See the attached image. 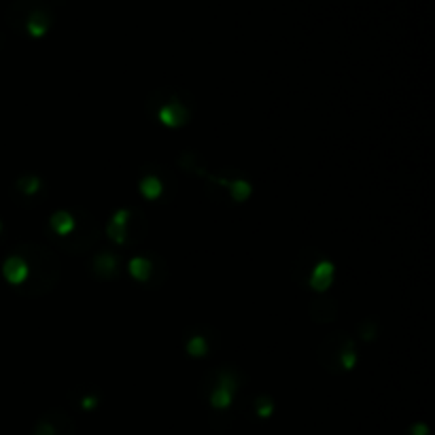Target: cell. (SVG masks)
Wrapping results in <instances>:
<instances>
[{"instance_id": "10", "label": "cell", "mask_w": 435, "mask_h": 435, "mask_svg": "<svg viewBox=\"0 0 435 435\" xmlns=\"http://www.w3.org/2000/svg\"><path fill=\"white\" fill-rule=\"evenodd\" d=\"M11 193H13L16 202L22 206H39V204H43L45 196H47V185L37 174H22L11 185Z\"/></svg>"}, {"instance_id": "5", "label": "cell", "mask_w": 435, "mask_h": 435, "mask_svg": "<svg viewBox=\"0 0 435 435\" xmlns=\"http://www.w3.org/2000/svg\"><path fill=\"white\" fill-rule=\"evenodd\" d=\"M109 238L115 244L128 246V244H136L143 240L145 232H147V223L141 210L136 208H121L117 210L111 221H109Z\"/></svg>"}, {"instance_id": "12", "label": "cell", "mask_w": 435, "mask_h": 435, "mask_svg": "<svg viewBox=\"0 0 435 435\" xmlns=\"http://www.w3.org/2000/svg\"><path fill=\"white\" fill-rule=\"evenodd\" d=\"M333 274H335V268H333V263L329 261V259H325V257H321L314 266H312V270H310V274H308V278H306V282H308V287L310 289H314V291H327L329 289V285L333 282Z\"/></svg>"}, {"instance_id": "23", "label": "cell", "mask_w": 435, "mask_h": 435, "mask_svg": "<svg viewBox=\"0 0 435 435\" xmlns=\"http://www.w3.org/2000/svg\"><path fill=\"white\" fill-rule=\"evenodd\" d=\"M3 236H5V225H3V221H0V240H3Z\"/></svg>"}, {"instance_id": "15", "label": "cell", "mask_w": 435, "mask_h": 435, "mask_svg": "<svg viewBox=\"0 0 435 435\" xmlns=\"http://www.w3.org/2000/svg\"><path fill=\"white\" fill-rule=\"evenodd\" d=\"M92 268H94V274H96L100 280L117 278V274H119V257L113 255L111 251H100V253L94 255Z\"/></svg>"}, {"instance_id": "1", "label": "cell", "mask_w": 435, "mask_h": 435, "mask_svg": "<svg viewBox=\"0 0 435 435\" xmlns=\"http://www.w3.org/2000/svg\"><path fill=\"white\" fill-rule=\"evenodd\" d=\"M16 253L24 257L28 268L26 282L18 289V293L26 297H43L58 287L62 268L58 255L52 249H45L41 244H20L16 246Z\"/></svg>"}, {"instance_id": "3", "label": "cell", "mask_w": 435, "mask_h": 435, "mask_svg": "<svg viewBox=\"0 0 435 435\" xmlns=\"http://www.w3.org/2000/svg\"><path fill=\"white\" fill-rule=\"evenodd\" d=\"M316 361L331 374L352 371L357 365V348L346 331H333L323 338L316 348Z\"/></svg>"}, {"instance_id": "9", "label": "cell", "mask_w": 435, "mask_h": 435, "mask_svg": "<svg viewBox=\"0 0 435 435\" xmlns=\"http://www.w3.org/2000/svg\"><path fill=\"white\" fill-rule=\"evenodd\" d=\"M219 346V333L210 325H193L183 335V348L191 357H208Z\"/></svg>"}, {"instance_id": "21", "label": "cell", "mask_w": 435, "mask_h": 435, "mask_svg": "<svg viewBox=\"0 0 435 435\" xmlns=\"http://www.w3.org/2000/svg\"><path fill=\"white\" fill-rule=\"evenodd\" d=\"M253 412H255L259 418H268V416L274 412V401H272V397H268V395H257L255 401H253Z\"/></svg>"}, {"instance_id": "13", "label": "cell", "mask_w": 435, "mask_h": 435, "mask_svg": "<svg viewBox=\"0 0 435 435\" xmlns=\"http://www.w3.org/2000/svg\"><path fill=\"white\" fill-rule=\"evenodd\" d=\"M128 268H130L132 278L138 280V282H143V285L153 282L155 276H162V278H164V274H162V272L157 270V266H155V259H151V257H147V255L132 257Z\"/></svg>"}, {"instance_id": "18", "label": "cell", "mask_w": 435, "mask_h": 435, "mask_svg": "<svg viewBox=\"0 0 435 435\" xmlns=\"http://www.w3.org/2000/svg\"><path fill=\"white\" fill-rule=\"evenodd\" d=\"M310 318L318 323H329L335 318V302L333 299H314L310 302Z\"/></svg>"}, {"instance_id": "22", "label": "cell", "mask_w": 435, "mask_h": 435, "mask_svg": "<svg viewBox=\"0 0 435 435\" xmlns=\"http://www.w3.org/2000/svg\"><path fill=\"white\" fill-rule=\"evenodd\" d=\"M357 331H359V338L371 342V340L378 335V321H376V318H363V321L357 325Z\"/></svg>"}, {"instance_id": "20", "label": "cell", "mask_w": 435, "mask_h": 435, "mask_svg": "<svg viewBox=\"0 0 435 435\" xmlns=\"http://www.w3.org/2000/svg\"><path fill=\"white\" fill-rule=\"evenodd\" d=\"M75 395H77L75 403L81 405L83 410H94L100 403V397L94 388H75Z\"/></svg>"}, {"instance_id": "4", "label": "cell", "mask_w": 435, "mask_h": 435, "mask_svg": "<svg viewBox=\"0 0 435 435\" xmlns=\"http://www.w3.org/2000/svg\"><path fill=\"white\" fill-rule=\"evenodd\" d=\"M244 376L234 369V367H219L213 369L206 378H204V388L208 395V401L215 410H225L232 405L234 401V393L240 388Z\"/></svg>"}, {"instance_id": "17", "label": "cell", "mask_w": 435, "mask_h": 435, "mask_svg": "<svg viewBox=\"0 0 435 435\" xmlns=\"http://www.w3.org/2000/svg\"><path fill=\"white\" fill-rule=\"evenodd\" d=\"M177 164H179L181 170H185L187 174H193V177H206V174H208L206 160H204V155L198 153V151H185L183 155L177 157Z\"/></svg>"}, {"instance_id": "14", "label": "cell", "mask_w": 435, "mask_h": 435, "mask_svg": "<svg viewBox=\"0 0 435 435\" xmlns=\"http://www.w3.org/2000/svg\"><path fill=\"white\" fill-rule=\"evenodd\" d=\"M3 272H5V278L7 282L18 291L24 282H26V276H28V268H26V261L20 253H11L3 266Z\"/></svg>"}, {"instance_id": "8", "label": "cell", "mask_w": 435, "mask_h": 435, "mask_svg": "<svg viewBox=\"0 0 435 435\" xmlns=\"http://www.w3.org/2000/svg\"><path fill=\"white\" fill-rule=\"evenodd\" d=\"M208 177V185H206V191L210 196V200H217V202H234V204H242L253 187L246 179H240V177H232V174H206Z\"/></svg>"}, {"instance_id": "19", "label": "cell", "mask_w": 435, "mask_h": 435, "mask_svg": "<svg viewBox=\"0 0 435 435\" xmlns=\"http://www.w3.org/2000/svg\"><path fill=\"white\" fill-rule=\"evenodd\" d=\"M26 30H28V35H32V37H43V35L49 30V16L43 13V11L30 13L28 20H26Z\"/></svg>"}, {"instance_id": "11", "label": "cell", "mask_w": 435, "mask_h": 435, "mask_svg": "<svg viewBox=\"0 0 435 435\" xmlns=\"http://www.w3.org/2000/svg\"><path fill=\"white\" fill-rule=\"evenodd\" d=\"M32 435H75V422L62 410L52 407L35 424Z\"/></svg>"}, {"instance_id": "7", "label": "cell", "mask_w": 435, "mask_h": 435, "mask_svg": "<svg viewBox=\"0 0 435 435\" xmlns=\"http://www.w3.org/2000/svg\"><path fill=\"white\" fill-rule=\"evenodd\" d=\"M138 189L143 198L151 202H170L177 191V181L170 170H164L162 166H147L141 174Z\"/></svg>"}, {"instance_id": "16", "label": "cell", "mask_w": 435, "mask_h": 435, "mask_svg": "<svg viewBox=\"0 0 435 435\" xmlns=\"http://www.w3.org/2000/svg\"><path fill=\"white\" fill-rule=\"evenodd\" d=\"M77 223V213L75 210H58L52 215L49 219V232H52V240H60L64 236H68L73 232Z\"/></svg>"}, {"instance_id": "6", "label": "cell", "mask_w": 435, "mask_h": 435, "mask_svg": "<svg viewBox=\"0 0 435 435\" xmlns=\"http://www.w3.org/2000/svg\"><path fill=\"white\" fill-rule=\"evenodd\" d=\"M75 213H77V223H75L73 232L60 240H54V242L71 255H81V253H88L96 244L98 225H96V219L85 208H75Z\"/></svg>"}, {"instance_id": "2", "label": "cell", "mask_w": 435, "mask_h": 435, "mask_svg": "<svg viewBox=\"0 0 435 435\" xmlns=\"http://www.w3.org/2000/svg\"><path fill=\"white\" fill-rule=\"evenodd\" d=\"M193 98L183 90L160 88L147 98V111H151L166 128H183L191 121Z\"/></svg>"}]
</instances>
